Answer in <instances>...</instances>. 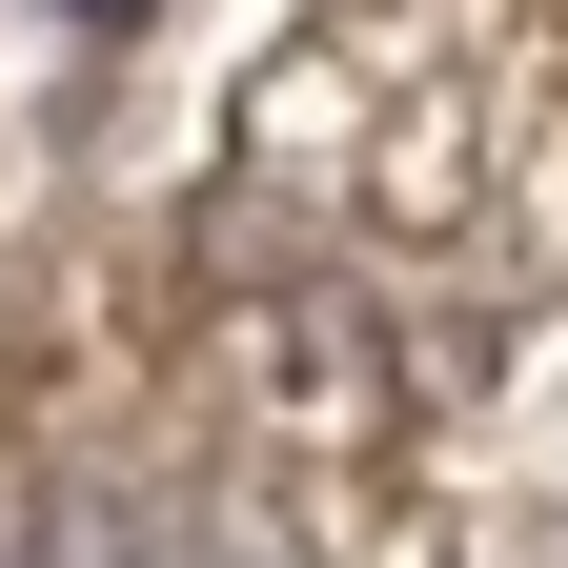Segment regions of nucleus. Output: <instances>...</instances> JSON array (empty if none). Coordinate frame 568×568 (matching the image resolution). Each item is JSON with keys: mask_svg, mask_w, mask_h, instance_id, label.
Masks as SVG:
<instances>
[{"mask_svg": "<svg viewBox=\"0 0 568 568\" xmlns=\"http://www.w3.org/2000/svg\"><path fill=\"white\" fill-rule=\"evenodd\" d=\"M61 21H142V0H61Z\"/></svg>", "mask_w": 568, "mask_h": 568, "instance_id": "nucleus-1", "label": "nucleus"}]
</instances>
